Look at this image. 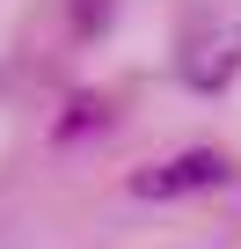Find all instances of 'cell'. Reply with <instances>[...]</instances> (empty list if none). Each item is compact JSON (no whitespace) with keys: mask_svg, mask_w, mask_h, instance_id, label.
<instances>
[{"mask_svg":"<svg viewBox=\"0 0 241 249\" xmlns=\"http://www.w3.org/2000/svg\"><path fill=\"white\" fill-rule=\"evenodd\" d=\"M234 169H226V154L219 147H190V154H176V161H154V169H139L132 176V198H183V191H219Z\"/></svg>","mask_w":241,"mask_h":249,"instance_id":"obj_1","label":"cell"},{"mask_svg":"<svg viewBox=\"0 0 241 249\" xmlns=\"http://www.w3.org/2000/svg\"><path fill=\"white\" fill-rule=\"evenodd\" d=\"M234 66H241V37H226V30H212V37H197L183 52V81L190 88H226Z\"/></svg>","mask_w":241,"mask_h":249,"instance_id":"obj_2","label":"cell"},{"mask_svg":"<svg viewBox=\"0 0 241 249\" xmlns=\"http://www.w3.org/2000/svg\"><path fill=\"white\" fill-rule=\"evenodd\" d=\"M102 117H110V103H102V95H73V103H66V117H59V140H80V132H95Z\"/></svg>","mask_w":241,"mask_h":249,"instance_id":"obj_3","label":"cell"}]
</instances>
